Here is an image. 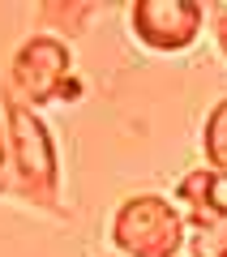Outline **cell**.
I'll use <instances>...</instances> for the list:
<instances>
[{
  "label": "cell",
  "instance_id": "6da1fadb",
  "mask_svg": "<svg viewBox=\"0 0 227 257\" xmlns=\"http://www.w3.org/2000/svg\"><path fill=\"white\" fill-rule=\"evenodd\" d=\"M0 111L9 124V155L18 176V197L52 219H69V206H60V159H56L52 128L39 120L35 107L18 103L0 86Z\"/></svg>",
  "mask_w": 227,
  "mask_h": 257
},
{
  "label": "cell",
  "instance_id": "7a4b0ae2",
  "mask_svg": "<svg viewBox=\"0 0 227 257\" xmlns=\"http://www.w3.org/2000/svg\"><path fill=\"white\" fill-rule=\"evenodd\" d=\"M111 248L116 257H176L189 244L184 210L159 193H133L111 214Z\"/></svg>",
  "mask_w": 227,
  "mask_h": 257
},
{
  "label": "cell",
  "instance_id": "3957f363",
  "mask_svg": "<svg viewBox=\"0 0 227 257\" xmlns=\"http://www.w3.org/2000/svg\"><path fill=\"white\" fill-rule=\"evenodd\" d=\"M5 90L26 107H43V103H77L86 94L82 77L73 73V52L64 39L56 35H35L13 52L9 82Z\"/></svg>",
  "mask_w": 227,
  "mask_h": 257
},
{
  "label": "cell",
  "instance_id": "277c9868",
  "mask_svg": "<svg viewBox=\"0 0 227 257\" xmlns=\"http://www.w3.org/2000/svg\"><path fill=\"white\" fill-rule=\"evenodd\" d=\"M206 26V5L197 0H137L129 5V30L146 52H189Z\"/></svg>",
  "mask_w": 227,
  "mask_h": 257
},
{
  "label": "cell",
  "instance_id": "5b68a950",
  "mask_svg": "<svg viewBox=\"0 0 227 257\" xmlns=\"http://www.w3.org/2000/svg\"><path fill=\"white\" fill-rule=\"evenodd\" d=\"M176 206L184 210V223H223L227 219V176L210 167H193L176 180Z\"/></svg>",
  "mask_w": 227,
  "mask_h": 257
},
{
  "label": "cell",
  "instance_id": "8992f818",
  "mask_svg": "<svg viewBox=\"0 0 227 257\" xmlns=\"http://www.w3.org/2000/svg\"><path fill=\"white\" fill-rule=\"evenodd\" d=\"M201 155H206L210 172L227 176V99H218L201 124Z\"/></svg>",
  "mask_w": 227,
  "mask_h": 257
},
{
  "label": "cell",
  "instance_id": "52a82bcc",
  "mask_svg": "<svg viewBox=\"0 0 227 257\" xmlns=\"http://www.w3.org/2000/svg\"><path fill=\"white\" fill-rule=\"evenodd\" d=\"M39 18H47V22H60V35H69V39H77V35H86V22L99 13V5H82V0H60V5H39ZM56 35V39H60Z\"/></svg>",
  "mask_w": 227,
  "mask_h": 257
},
{
  "label": "cell",
  "instance_id": "ba28073f",
  "mask_svg": "<svg viewBox=\"0 0 227 257\" xmlns=\"http://www.w3.org/2000/svg\"><path fill=\"white\" fill-rule=\"evenodd\" d=\"M189 257H227V219L189 223Z\"/></svg>",
  "mask_w": 227,
  "mask_h": 257
},
{
  "label": "cell",
  "instance_id": "9c48e42d",
  "mask_svg": "<svg viewBox=\"0 0 227 257\" xmlns=\"http://www.w3.org/2000/svg\"><path fill=\"white\" fill-rule=\"evenodd\" d=\"M0 197H18V176H13V155H9V124L0 111Z\"/></svg>",
  "mask_w": 227,
  "mask_h": 257
},
{
  "label": "cell",
  "instance_id": "30bf717a",
  "mask_svg": "<svg viewBox=\"0 0 227 257\" xmlns=\"http://www.w3.org/2000/svg\"><path fill=\"white\" fill-rule=\"evenodd\" d=\"M214 43H218V52L227 56V9H218V22H214Z\"/></svg>",
  "mask_w": 227,
  "mask_h": 257
},
{
  "label": "cell",
  "instance_id": "8fae6325",
  "mask_svg": "<svg viewBox=\"0 0 227 257\" xmlns=\"http://www.w3.org/2000/svg\"><path fill=\"white\" fill-rule=\"evenodd\" d=\"M99 257H116V253H99Z\"/></svg>",
  "mask_w": 227,
  "mask_h": 257
}]
</instances>
